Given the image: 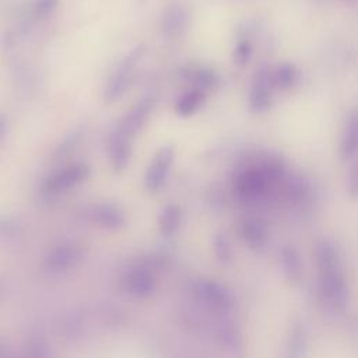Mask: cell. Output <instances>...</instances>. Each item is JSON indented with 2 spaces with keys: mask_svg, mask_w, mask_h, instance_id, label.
Wrapping results in <instances>:
<instances>
[{
  "mask_svg": "<svg viewBox=\"0 0 358 358\" xmlns=\"http://www.w3.org/2000/svg\"><path fill=\"white\" fill-rule=\"evenodd\" d=\"M358 154V108L352 109L343 129L340 138V157L343 161H350Z\"/></svg>",
  "mask_w": 358,
  "mask_h": 358,
  "instance_id": "9c48e42d",
  "label": "cell"
},
{
  "mask_svg": "<svg viewBox=\"0 0 358 358\" xmlns=\"http://www.w3.org/2000/svg\"><path fill=\"white\" fill-rule=\"evenodd\" d=\"M183 77L190 84H193V88L200 90L203 92L214 90L220 83V76L214 69L200 64L186 66L183 69Z\"/></svg>",
  "mask_w": 358,
  "mask_h": 358,
  "instance_id": "30bf717a",
  "label": "cell"
},
{
  "mask_svg": "<svg viewBox=\"0 0 358 358\" xmlns=\"http://www.w3.org/2000/svg\"><path fill=\"white\" fill-rule=\"evenodd\" d=\"M347 192L352 197H358V159L354 161L347 173Z\"/></svg>",
  "mask_w": 358,
  "mask_h": 358,
  "instance_id": "ac0fdd59",
  "label": "cell"
},
{
  "mask_svg": "<svg viewBox=\"0 0 358 358\" xmlns=\"http://www.w3.org/2000/svg\"><path fill=\"white\" fill-rule=\"evenodd\" d=\"M204 101H206V92L192 88L178 99L175 105V110L179 116L189 117L203 106Z\"/></svg>",
  "mask_w": 358,
  "mask_h": 358,
  "instance_id": "7c38bea8",
  "label": "cell"
},
{
  "mask_svg": "<svg viewBox=\"0 0 358 358\" xmlns=\"http://www.w3.org/2000/svg\"><path fill=\"white\" fill-rule=\"evenodd\" d=\"M155 108V98L152 95L143 96L138 99L116 124L131 138H134L147 123L150 115Z\"/></svg>",
  "mask_w": 358,
  "mask_h": 358,
  "instance_id": "52a82bcc",
  "label": "cell"
},
{
  "mask_svg": "<svg viewBox=\"0 0 358 358\" xmlns=\"http://www.w3.org/2000/svg\"><path fill=\"white\" fill-rule=\"evenodd\" d=\"M81 137H83V134H81V131H78V130L69 133V134L57 144V147L55 148L53 155H52V159H53V161H62V159H64L67 155H70V154L76 150V147L78 145V143L81 141Z\"/></svg>",
  "mask_w": 358,
  "mask_h": 358,
  "instance_id": "5bb4252c",
  "label": "cell"
},
{
  "mask_svg": "<svg viewBox=\"0 0 358 358\" xmlns=\"http://www.w3.org/2000/svg\"><path fill=\"white\" fill-rule=\"evenodd\" d=\"M173 159L175 148L172 145H164L155 152L144 175V185L148 192L155 193L165 185Z\"/></svg>",
  "mask_w": 358,
  "mask_h": 358,
  "instance_id": "5b68a950",
  "label": "cell"
},
{
  "mask_svg": "<svg viewBox=\"0 0 358 358\" xmlns=\"http://www.w3.org/2000/svg\"><path fill=\"white\" fill-rule=\"evenodd\" d=\"M131 143L133 138L129 137L116 123L112 126L108 136V154L112 169L116 173H122L129 166L131 158Z\"/></svg>",
  "mask_w": 358,
  "mask_h": 358,
  "instance_id": "8992f818",
  "label": "cell"
},
{
  "mask_svg": "<svg viewBox=\"0 0 358 358\" xmlns=\"http://www.w3.org/2000/svg\"><path fill=\"white\" fill-rule=\"evenodd\" d=\"M252 56V43L249 39H241L234 50V59L238 64H246Z\"/></svg>",
  "mask_w": 358,
  "mask_h": 358,
  "instance_id": "2e32d148",
  "label": "cell"
},
{
  "mask_svg": "<svg viewBox=\"0 0 358 358\" xmlns=\"http://www.w3.org/2000/svg\"><path fill=\"white\" fill-rule=\"evenodd\" d=\"M7 130H8V117L4 115H0V140L4 137Z\"/></svg>",
  "mask_w": 358,
  "mask_h": 358,
  "instance_id": "d6986e66",
  "label": "cell"
},
{
  "mask_svg": "<svg viewBox=\"0 0 358 358\" xmlns=\"http://www.w3.org/2000/svg\"><path fill=\"white\" fill-rule=\"evenodd\" d=\"M92 217L105 227H119L123 222V213L112 203H99L92 207Z\"/></svg>",
  "mask_w": 358,
  "mask_h": 358,
  "instance_id": "4fadbf2b",
  "label": "cell"
},
{
  "mask_svg": "<svg viewBox=\"0 0 358 358\" xmlns=\"http://www.w3.org/2000/svg\"><path fill=\"white\" fill-rule=\"evenodd\" d=\"M288 175L285 161L273 152H259L242 161L232 173V189L243 201H256L278 192Z\"/></svg>",
  "mask_w": 358,
  "mask_h": 358,
  "instance_id": "6da1fadb",
  "label": "cell"
},
{
  "mask_svg": "<svg viewBox=\"0 0 358 358\" xmlns=\"http://www.w3.org/2000/svg\"><path fill=\"white\" fill-rule=\"evenodd\" d=\"M271 78L275 91H289L299 81V70L294 63L282 62L271 67Z\"/></svg>",
  "mask_w": 358,
  "mask_h": 358,
  "instance_id": "8fae6325",
  "label": "cell"
},
{
  "mask_svg": "<svg viewBox=\"0 0 358 358\" xmlns=\"http://www.w3.org/2000/svg\"><path fill=\"white\" fill-rule=\"evenodd\" d=\"M274 91L275 88L273 85L271 67L263 64L255 71L252 77L248 96V105L250 112L256 115L267 112L273 105Z\"/></svg>",
  "mask_w": 358,
  "mask_h": 358,
  "instance_id": "3957f363",
  "label": "cell"
},
{
  "mask_svg": "<svg viewBox=\"0 0 358 358\" xmlns=\"http://www.w3.org/2000/svg\"><path fill=\"white\" fill-rule=\"evenodd\" d=\"M190 14L183 3L173 1L162 13L161 31L169 39L180 38L189 27Z\"/></svg>",
  "mask_w": 358,
  "mask_h": 358,
  "instance_id": "ba28073f",
  "label": "cell"
},
{
  "mask_svg": "<svg viewBox=\"0 0 358 358\" xmlns=\"http://www.w3.org/2000/svg\"><path fill=\"white\" fill-rule=\"evenodd\" d=\"M59 4V0H34L32 1V13L36 17L49 15Z\"/></svg>",
  "mask_w": 358,
  "mask_h": 358,
  "instance_id": "e0dca14e",
  "label": "cell"
},
{
  "mask_svg": "<svg viewBox=\"0 0 358 358\" xmlns=\"http://www.w3.org/2000/svg\"><path fill=\"white\" fill-rule=\"evenodd\" d=\"M143 55H144V46L137 45L120 59V62L112 71L103 91V96L106 102H113L119 99L127 91L134 77V70L138 62L141 60Z\"/></svg>",
  "mask_w": 358,
  "mask_h": 358,
  "instance_id": "7a4b0ae2",
  "label": "cell"
},
{
  "mask_svg": "<svg viewBox=\"0 0 358 358\" xmlns=\"http://www.w3.org/2000/svg\"><path fill=\"white\" fill-rule=\"evenodd\" d=\"M91 173V168L85 162H77L67 165L55 173H52L43 182V190L48 194L64 193L77 185L83 183Z\"/></svg>",
  "mask_w": 358,
  "mask_h": 358,
  "instance_id": "277c9868",
  "label": "cell"
},
{
  "mask_svg": "<svg viewBox=\"0 0 358 358\" xmlns=\"http://www.w3.org/2000/svg\"><path fill=\"white\" fill-rule=\"evenodd\" d=\"M180 221V208L176 204H169L164 208L162 214H161V229L166 234L175 231V228L178 227Z\"/></svg>",
  "mask_w": 358,
  "mask_h": 358,
  "instance_id": "9a60e30c",
  "label": "cell"
}]
</instances>
